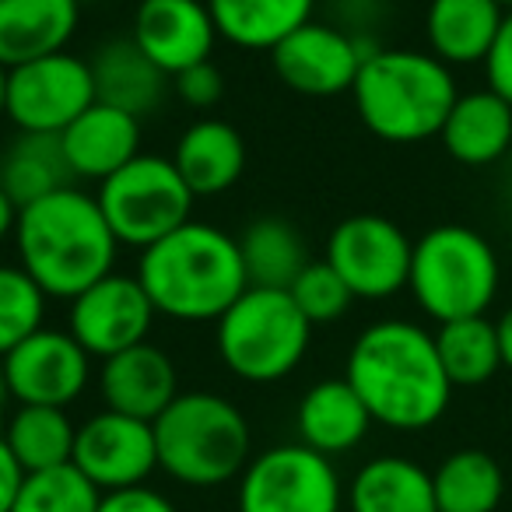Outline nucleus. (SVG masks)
Masks as SVG:
<instances>
[{
  "label": "nucleus",
  "instance_id": "obj_1",
  "mask_svg": "<svg viewBox=\"0 0 512 512\" xmlns=\"http://www.w3.org/2000/svg\"><path fill=\"white\" fill-rule=\"evenodd\" d=\"M344 379L369 407L372 421L397 432L435 425L453 397L435 334L411 320H379L365 327L348 351Z\"/></svg>",
  "mask_w": 512,
  "mask_h": 512
},
{
  "label": "nucleus",
  "instance_id": "obj_2",
  "mask_svg": "<svg viewBox=\"0 0 512 512\" xmlns=\"http://www.w3.org/2000/svg\"><path fill=\"white\" fill-rule=\"evenodd\" d=\"M15 249L18 267L50 299L71 302L116 271L120 239L109 228L95 193H85L71 183L22 207Z\"/></svg>",
  "mask_w": 512,
  "mask_h": 512
},
{
  "label": "nucleus",
  "instance_id": "obj_3",
  "mask_svg": "<svg viewBox=\"0 0 512 512\" xmlns=\"http://www.w3.org/2000/svg\"><path fill=\"white\" fill-rule=\"evenodd\" d=\"M137 281L155 313L179 323H218L249 288L239 239L193 218L141 249Z\"/></svg>",
  "mask_w": 512,
  "mask_h": 512
},
{
  "label": "nucleus",
  "instance_id": "obj_4",
  "mask_svg": "<svg viewBox=\"0 0 512 512\" xmlns=\"http://www.w3.org/2000/svg\"><path fill=\"white\" fill-rule=\"evenodd\" d=\"M355 109L386 144H421L439 137L460 99L453 67L421 50H383L365 57L355 78Z\"/></svg>",
  "mask_w": 512,
  "mask_h": 512
},
{
  "label": "nucleus",
  "instance_id": "obj_5",
  "mask_svg": "<svg viewBox=\"0 0 512 512\" xmlns=\"http://www.w3.org/2000/svg\"><path fill=\"white\" fill-rule=\"evenodd\" d=\"M158 470L186 488L239 481L253 460V432L239 407L211 390L179 393L155 421Z\"/></svg>",
  "mask_w": 512,
  "mask_h": 512
},
{
  "label": "nucleus",
  "instance_id": "obj_6",
  "mask_svg": "<svg viewBox=\"0 0 512 512\" xmlns=\"http://www.w3.org/2000/svg\"><path fill=\"white\" fill-rule=\"evenodd\" d=\"M218 355L242 383H281L302 365L313 344V323L285 288L249 285L218 320Z\"/></svg>",
  "mask_w": 512,
  "mask_h": 512
},
{
  "label": "nucleus",
  "instance_id": "obj_7",
  "mask_svg": "<svg viewBox=\"0 0 512 512\" xmlns=\"http://www.w3.org/2000/svg\"><path fill=\"white\" fill-rule=\"evenodd\" d=\"M502 285V267L481 232L467 225H435L414 242L411 288L421 313L435 323L488 316Z\"/></svg>",
  "mask_w": 512,
  "mask_h": 512
},
{
  "label": "nucleus",
  "instance_id": "obj_8",
  "mask_svg": "<svg viewBox=\"0 0 512 512\" xmlns=\"http://www.w3.org/2000/svg\"><path fill=\"white\" fill-rule=\"evenodd\" d=\"M95 200L120 246L148 249L193 218L197 197L183 183L172 158L141 151L134 162L102 179Z\"/></svg>",
  "mask_w": 512,
  "mask_h": 512
},
{
  "label": "nucleus",
  "instance_id": "obj_9",
  "mask_svg": "<svg viewBox=\"0 0 512 512\" xmlns=\"http://www.w3.org/2000/svg\"><path fill=\"white\" fill-rule=\"evenodd\" d=\"M344 484L334 460L302 442L271 446L239 477V512H341Z\"/></svg>",
  "mask_w": 512,
  "mask_h": 512
},
{
  "label": "nucleus",
  "instance_id": "obj_10",
  "mask_svg": "<svg viewBox=\"0 0 512 512\" xmlns=\"http://www.w3.org/2000/svg\"><path fill=\"white\" fill-rule=\"evenodd\" d=\"M92 64L78 53H50L8 71V120L18 134H64L95 106Z\"/></svg>",
  "mask_w": 512,
  "mask_h": 512
},
{
  "label": "nucleus",
  "instance_id": "obj_11",
  "mask_svg": "<svg viewBox=\"0 0 512 512\" xmlns=\"http://www.w3.org/2000/svg\"><path fill=\"white\" fill-rule=\"evenodd\" d=\"M414 242L397 221L383 214H351L330 232L327 260L355 299H390L404 292L411 278Z\"/></svg>",
  "mask_w": 512,
  "mask_h": 512
},
{
  "label": "nucleus",
  "instance_id": "obj_12",
  "mask_svg": "<svg viewBox=\"0 0 512 512\" xmlns=\"http://www.w3.org/2000/svg\"><path fill=\"white\" fill-rule=\"evenodd\" d=\"M376 50L379 46L358 36V32L337 29V25L313 18L274 46L271 64L292 92L330 99V95H344L355 88L365 57H372Z\"/></svg>",
  "mask_w": 512,
  "mask_h": 512
},
{
  "label": "nucleus",
  "instance_id": "obj_13",
  "mask_svg": "<svg viewBox=\"0 0 512 512\" xmlns=\"http://www.w3.org/2000/svg\"><path fill=\"white\" fill-rule=\"evenodd\" d=\"M155 306L137 281V274H106L92 288L71 299L67 306V330L92 358L120 355V351L144 344L155 323Z\"/></svg>",
  "mask_w": 512,
  "mask_h": 512
},
{
  "label": "nucleus",
  "instance_id": "obj_14",
  "mask_svg": "<svg viewBox=\"0 0 512 512\" xmlns=\"http://www.w3.org/2000/svg\"><path fill=\"white\" fill-rule=\"evenodd\" d=\"M71 463L102 495L137 488L158 470L155 425L106 407L78 425Z\"/></svg>",
  "mask_w": 512,
  "mask_h": 512
},
{
  "label": "nucleus",
  "instance_id": "obj_15",
  "mask_svg": "<svg viewBox=\"0 0 512 512\" xmlns=\"http://www.w3.org/2000/svg\"><path fill=\"white\" fill-rule=\"evenodd\" d=\"M11 397L18 404L71 407L92 379V355L71 337V330L43 327L0 358Z\"/></svg>",
  "mask_w": 512,
  "mask_h": 512
},
{
  "label": "nucleus",
  "instance_id": "obj_16",
  "mask_svg": "<svg viewBox=\"0 0 512 512\" xmlns=\"http://www.w3.org/2000/svg\"><path fill=\"white\" fill-rule=\"evenodd\" d=\"M130 39L148 53L151 64L176 78L186 67L211 60L218 25L207 11V0H141Z\"/></svg>",
  "mask_w": 512,
  "mask_h": 512
},
{
  "label": "nucleus",
  "instance_id": "obj_17",
  "mask_svg": "<svg viewBox=\"0 0 512 512\" xmlns=\"http://www.w3.org/2000/svg\"><path fill=\"white\" fill-rule=\"evenodd\" d=\"M99 393L109 411L155 421L179 397V372L162 348L144 341L102 362Z\"/></svg>",
  "mask_w": 512,
  "mask_h": 512
},
{
  "label": "nucleus",
  "instance_id": "obj_18",
  "mask_svg": "<svg viewBox=\"0 0 512 512\" xmlns=\"http://www.w3.org/2000/svg\"><path fill=\"white\" fill-rule=\"evenodd\" d=\"M60 144L74 179L102 183L141 155V120L106 102H95L60 134Z\"/></svg>",
  "mask_w": 512,
  "mask_h": 512
},
{
  "label": "nucleus",
  "instance_id": "obj_19",
  "mask_svg": "<svg viewBox=\"0 0 512 512\" xmlns=\"http://www.w3.org/2000/svg\"><path fill=\"white\" fill-rule=\"evenodd\" d=\"M78 22V0H0V64L11 71L67 50Z\"/></svg>",
  "mask_w": 512,
  "mask_h": 512
},
{
  "label": "nucleus",
  "instance_id": "obj_20",
  "mask_svg": "<svg viewBox=\"0 0 512 512\" xmlns=\"http://www.w3.org/2000/svg\"><path fill=\"white\" fill-rule=\"evenodd\" d=\"M295 428H299L302 446L334 460V456L351 453L355 446H362V439L372 428V414L344 376L320 379L299 400Z\"/></svg>",
  "mask_w": 512,
  "mask_h": 512
},
{
  "label": "nucleus",
  "instance_id": "obj_21",
  "mask_svg": "<svg viewBox=\"0 0 512 512\" xmlns=\"http://www.w3.org/2000/svg\"><path fill=\"white\" fill-rule=\"evenodd\" d=\"M172 162L193 197H218L232 190L246 172V141L232 123L207 116L183 130Z\"/></svg>",
  "mask_w": 512,
  "mask_h": 512
},
{
  "label": "nucleus",
  "instance_id": "obj_22",
  "mask_svg": "<svg viewBox=\"0 0 512 512\" xmlns=\"http://www.w3.org/2000/svg\"><path fill=\"white\" fill-rule=\"evenodd\" d=\"M439 141L460 165H495L512 148V106L491 88L460 95L442 123Z\"/></svg>",
  "mask_w": 512,
  "mask_h": 512
},
{
  "label": "nucleus",
  "instance_id": "obj_23",
  "mask_svg": "<svg viewBox=\"0 0 512 512\" xmlns=\"http://www.w3.org/2000/svg\"><path fill=\"white\" fill-rule=\"evenodd\" d=\"M92 78H95V99L116 106L130 116H148L162 106L172 78L148 60V53L134 39H113L95 50Z\"/></svg>",
  "mask_w": 512,
  "mask_h": 512
},
{
  "label": "nucleus",
  "instance_id": "obj_24",
  "mask_svg": "<svg viewBox=\"0 0 512 512\" xmlns=\"http://www.w3.org/2000/svg\"><path fill=\"white\" fill-rule=\"evenodd\" d=\"M502 18L505 8L498 0H428V53L449 67L484 64Z\"/></svg>",
  "mask_w": 512,
  "mask_h": 512
},
{
  "label": "nucleus",
  "instance_id": "obj_25",
  "mask_svg": "<svg viewBox=\"0 0 512 512\" xmlns=\"http://www.w3.org/2000/svg\"><path fill=\"white\" fill-rule=\"evenodd\" d=\"M344 502L351 512H439L432 474L407 456H376L351 477Z\"/></svg>",
  "mask_w": 512,
  "mask_h": 512
},
{
  "label": "nucleus",
  "instance_id": "obj_26",
  "mask_svg": "<svg viewBox=\"0 0 512 512\" xmlns=\"http://www.w3.org/2000/svg\"><path fill=\"white\" fill-rule=\"evenodd\" d=\"M218 36L242 50L271 53L281 39L313 22L316 0H207Z\"/></svg>",
  "mask_w": 512,
  "mask_h": 512
},
{
  "label": "nucleus",
  "instance_id": "obj_27",
  "mask_svg": "<svg viewBox=\"0 0 512 512\" xmlns=\"http://www.w3.org/2000/svg\"><path fill=\"white\" fill-rule=\"evenodd\" d=\"M71 183L74 176L60 134H18L0 155V186L18 207L36 204Z\"/></svg>",
  "mask_w": 512,
  "mask_h": 512
},
{
  "label": "nucleus",
  "instance_id": "obj_28",
  "mask_svg": "<svg viewBox=\"0 0 512 512\" xmlns=\"http://www.w3.org/2000/svg\"><path fill=\"white\" fill-rule=\"evenodd\" d=\"M239 249L249 285L256 288H285L288 292L295 278L313 264L302 232L278 214H267V218L246 225V232L239 235Z\"/></svg>",
  "mask_w": 512,
  "mask_h": 512
},
{
  "label": "nucleus",
  "instance_id": "obj_29",
  "mask_svg": "<svg viewBox=\"0 0 512 512\" xmlns=\"http://www.w3.org/2000/svg\"><path fill=\"white\" fill-rule=\"evenodd\" d=\"M0 435L25 474H36V470H53L74 460L78 425L71 421L67 407L18 404L15 414H8Z\"/></svg>",
  "mask_w": 512,
  "mask_h": 512
},
{
  "label": "nucleus",
  "instance_id": "obj_30",
  "mask_svg": "<svg viewBox=\"0 0 512 512\" xmlns=\"http://www.w3.org/2000/svg\"><path fill=\"white\" fill-rule=\"evenodd\" d=\"M432 488L439 512H495L505 477L495 456L484 449H456L435 467Z\"/></svg>",
  "mask_w": 512,
  "mask_h": 512
},
{
  "label": "nucleus",
  "instance_id": "obj_31",
  "mask_svg": "<svg viewBox=\"0 0 512 512\" xmlns=\"http://www.w3.org/2000/svg\"><path fill=\"white\" fill-rule=\"evenodd\" d=\"M435 351H439V362L453 386H481L498 369H505L498 327L488 316H463V320L439 323Z\"/></svg>",
  "mask_w": 512,
  "mask_h": 512
},
{
  "label": "nucleus",
  "instance_id": "obj_32",
  "mask_svg": "<svg viewBox=\"0 0 512 512\" xmlns=\"http://www.w3.org/2000/svg\"><path fill=\"white\" fill-rule=\"evenodd\" d=\"M102 491L74 463L25 474L11 512H99Z\"/></svg>",
  "mask_w": 512,
  "mask_h": 512
},
{
  "label": "nucleus",
  "instance_id": "obj_33",
  "mask_svg": "<svg viewBox=\"0 0 512 512\" xmlns=\"http://www.w3.org/2000/svg\"><path fill=\"white\" fill-rule=\"evenodd\" d=\"M50 295L18 264H0V358L46 327Z\"/></svg>",
  "mask_w": 512,
  "mask_h": 512
},
{
  "label": "nucleus",
  "instance_id": "obj_34",
  "mask_svg": "<svg viewBox=\"0 0 512 512\" xmlns=\"http://www.w3.org/2000/svg\"><path fill=\"white\" fill-rule=\"evenodd\" d=\"M288 295L295 299V306L302 309L309 323H334L341 320L344 313L351 309L355 295L351 288L344 285V278L327 264V260H313L306 271L295 278V285L288 288Z\"/></svg>",
  "mask_w": 512,
  "mask_h": 512
},
{
  "label": "nucleus",
  "instance_id": "obj_35",
  "mask_svg": "<svg viewBox=\"0 0 512 512\" xmlns=\"http://www.w3.org/2000/svg\"><path fill=\"white\" fill-rule=\"evenodd\" d=\"M172 88H176V95L186 106L214 109L221 102V95H225V78H221V71L211 60H204V64H193L186 71H179L172 78Z\"/></svg>",
  "mask_w": 512,
  "mask_h": 512
},
{
  "label": "nucleus",
  "instance_id": "obj_36",
  "mask_svg": "<svg viewBox=\"0 0 512 512\" xmlns=\"http://www.w3.org/2000/svg\"><path fill=\"white\" fill-rule=\"evenodd\" d=\"M484 78H488L491 92L502 95L512 106V11H505L502 29H498L495 43L484 57Z\"/></svg>",
  "mask_w": 512,
  "mask_h": 512
},
{
  "label": "nucleus",
  "instance_id": "obj_37",
  "mask_svg": "<svg viewBox=\"0 0 512 512\" xmlns=\"http://www.w3.org/2000/svg\"><path fill=\"white\" fill-rule=\"evenodd\" d=\"M99 512H179V509L162 491L148 488V484H137V488L106 491L99 502Z\"/></svg>",
  "mask_w": 512,
  "mask_h": 512
},
{
  "label": "nucleus",
  "instance_id": "obj_38",
  "mask_svg": "<svg viewBox=\"0 0 512 512\" xmlns=\"http://www.w3.org/2000/svg\"><path fill=\"white\" fill-rule=\"evenodd\" d=\"M22 481H25L22 463L15 460L11 446L4 442V435H0V512H11V505H15Z\"/></svg>",
  "mask_w": 512,
  "mask_h": 512
},
{
  "label": "nucleus",
  "instance_id": "obj_39",
  "mask_svg": "<svg viewBox=\"0 0 512 512\" xmlns=\"http://www.w3.org/2000/svg\"><path fill=\"white\" fill-rule=\"evenodd\" d=\"M18 214L22 207L11 200V193L0 186V242L4 239H15V228H18Z\"/></svg>",
  "mask_w": 512,
  "mask_h": 512
},
{
  "label": "nucleus",
  "instance_id": "obj_40",
  "mask_svg": "<svg viewBox=\"0 0 512 512\" xmlns=\"http://www.w3.org/2000/svg\"><path fill=\"white\" fill-rule=\"evenodd\" d=\"M498 327V344H502V365L512 369V306L502 313V320L495 323Z\"/></svg>",
  "mask_w": 512,
  "mask_h": 512
},
{
  "label": "nucleus",
  "instance_id": "obj_41",
  "mask_svg": "<svg viewBox=\"0 0 512 512\" xmlns=\"http://www.w3.org/2000/svg\"><path fill=\"white\" fill-rule=\"evenodd\" d=\"M11 386H8V376H4V362H0V425L8 421V404H11Z\"/></svg>",
  "mask_w": 512,
  "mask_h": 512
},
{
  "label": "nucleus",
  "instance_id": "obj_42",
  "mask_svg": "<svg viewBox=\"0 0 512 512\" xmlns=\"http://www.w3.org/2000/svg\"><path fill=\"white\" fill-rule=\"evenodd\" d=\"M8 116V67L0 64V120Z\"/></svg>",
  "mask_w": 512,
  "mask_h": 512
},
{
  "label": "nucleus",
  "instance_id": "obj_43",
  "mask_svg": "<svg viewBox=\"0 0 512 512\" xmlns=\"http://www.w3.org/2000/svg\"><path fill=\"white\" fill-rule=\"evenodd\" d=\"M498 4H502L505 11H512V0H498Z\"/></svg>",
  "mask_w": 512,
  "mask_h": 512
},
{
  "label": "nucleus",
  "instance_id": "obj_44",
  "mask_svg": "<svg viewBox=\"0 0 512 512\" xmlns=\"http://www.w3.org/2000/svg\"><path fill=\"white\" fill-rule=\"evenodd\" d=\"M78 4H88V0H78Z\"/></svg>",
  "mask_w": 512,
  "mask_h": 512
}]
</instances>
